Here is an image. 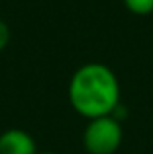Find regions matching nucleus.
Instances as JSON below:
<instances>
[{
  "mask_svg": "<svg viewBox=\"0 0 153 154\" xmlns=\"http://www.w3.org/2000/svg\"><path fill=\"white\" fill-rule=\"evenodd\" d=\"M0 154H37V146L28 131L8 129L0 135Z\"/></svg>",
  "mask_w": 153,
  "mask_h": 154,
  "instance_id": "nucleus-3",
  "label": "nucleus"
},
{
  "mask_svg": "<svg viewBox=\"0 0 153 154\" xmlns=\"http://www.w3.org/2000/svg\"><path fill=\"white\" fill-rule=\"evenodd\" d=\"M10 43V27L4 20H0V51Z\"/></svg>",
  "mask_w": 153,
  "mask_h": 154,
  "instance_id": "nucleus-5",
  "label": "nucleus"
},
{
  "mask_svg": "<svg viewBox=\"0 0 153 154\" xmlns=\"http://www.w3.org/2000/svg\"><path fill=\"white\" fill-rule=\"evenodd\" d=\"M69 102L86 119L114 115L120 105V82L112 68L102 63L76 68L69 82Z\"/></svg>",
  "mask_w": 153,
  "mask_h": 154,
  "instance_id": "nucleus-1",
  "label": "nucleus"
},
{
  "mask_svg": "<svg viewBox=\"0 0 153 154\" xmlns=\"http://www.w3.org/2000/svg\"><path fill=\"white\" fill-rule=\"evenodd\" d=\"M124 6L135 16H147L153 12V0H124Z\"/></svg>",
  "mask_w": 153,
  "mask_h": 154,
  "instance_id": "nucleus-4",
  "label": "nucleus"
},
{
  "mask_svg": "<svg viewBox=\"0 0 153 154\" xmlns=\"http://www.w3.org/2000/svg\"><path fill=\"white\" fill-rule=\"evenodd\" d=\"M124 140V129L116 115L88 119L83 144L88 154H114Z\"/></svg>",
  "mask_w": 153,
  "mask_h": 154,
  "instance_id": "nucleus-2",
  "label": "nucleus"
},
{
  "mask_svg": "<svg viewBox=\"0 0 153 154\" xmlns=\"http://www.w3.org/2000/svg\"><path fill=\"white\" fill-rule=\"evenodd\" d=\"M37 154H53V152H37Z\"/></svg>",
  "mask_w": 153,
  "mask_h": 154,
  "instance_id": "nucleus-6",
  "label": "nucleus"
}]
</instances>
